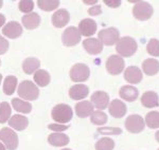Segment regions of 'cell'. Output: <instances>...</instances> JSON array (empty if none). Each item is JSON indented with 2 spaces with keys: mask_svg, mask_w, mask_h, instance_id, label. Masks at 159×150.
<instances>
[{
  "mask_svg": "<svg viewBox=\"0 0 159 150\" xmlns=\"http://www.w3.org/2000/svg\"><path fill=\"white\" fill-rule=\"evenodd\" d=\"M137 42L134 38L129 36H124L120 38L116 45V51L123 57H130L137 51Z\"/></svg>",
  "mask_w": 159,
  "mask_h": 150,
  "instance_id": "6da1fadb",
  "label": "cell"
},
{
  "mask_svg": "<svg viewBox=\"0 0 159 150\" xmlns=\"http://www.w3.org/2000/svg\"><path fill=\"white\" fill-rule=\"evenodd\" d=\"M52 118L58 124H66L71 121L73 115V111L71 107L66 104H58L53 107L51 112Z\"/></svg>",
  "mask_w": 159,
  "mask_h": 150,
  "instance_id": "7a4b0ae2",
  "label": "cell"
},
{
  "mask_svg": "<svg viewBox=\"0 0 159 150\" xmlns=\"http://www.w3.org/2000/svg\"><path fill=\"white\" fill-rule=\"evenodd\" d=\"M17 93L20 97L25 101H35L38 98L39 90H38L37 86L31 80H24L19 85Z\"/></svg>",
  "mask_w": 159,
  "mask_h": 150,
  "instance_id": "3957f363",
  "label": "cell"
},
{
  "mask_svg": "<svg viewBox=\"0 0 159 150\" xmlns=\"http://www.w3.org/2000/svg\"><path fill=\"white\" fill-rule=\"evenodd\" d=\"M153 6L148 2L139 1L136 2V4L133 7V15L136 19L144 21V20L150 19L153 16Z\"/></svg>",
  "mask_w": 159,
  "mask_h": 150,
  "instance_id": "277c9868",
  "label": "cell"
},
{
  "mask_svg": "<svg viewBox=\"0 0 159 150\" xmlns=\"http://www.w3.org/2000/svg\"><path fill=\"white\" fill-rule=\"evenodd\" d=\"M0 141L9 150H16L18 147V135L10 128H2L0 130Z\"/></svg>",
  "mask_w": 159,
  "mask_h": 150,
  "instance_id": "5b68a950",
  "label": "cell"
},
{
  "mask_svg": "<svg viewBox=\"0 0 159 150\" xmlns=\"http://www.w3.org/2000/svg\"><path fill=\"white\" fill-rule=\"evenodd\" d=\"M124 125L126 130L130 133H140L144 129L145 122L142 118V116L138 115V114H132L126 118Z\"/></svg>",
  "mask_w": 159,
  "mask_h": 150,
  "instance_id": "8992f818",
  "label": "cell"
},
{
  "mask_svg": "<svg viewBox=\"0 0 159 150\" xmlns=\"http://www.w3.org/2000/svg\"><path fill=\"white\" fill-rule=\"evenodd\" d=\"M99 39L102 41L103 45H117V42L120 39V32L116 28H108V29H103L99 32L98 35Z\"/></svg>",
  "mask_w": 159,
  "mask_h": 150,
  "instance_id": "52a82bcc",
  "label": "cell"
},
{
  "mask_svg": "<svg viewBox=\"0 0 159 150\" xmlns=\"http://www.w3.org/2000/svg\"><path fill=\"white\" fill-rule=\"evenodd\" d=\"M89 75H90V70L85 63H76L70 70V78L76 83L86 81Z\"/></svg>",
  "mask_w": 159,
  "mask_h": 150,
  "instance_id": "ba28073f",
  "label": "cell"
},
{
  "mask_svg": "<svg viewBox=\"0 0 159 150\" xmlns=\"http://www.w3.org/2000/svg\"><path fill=\"white\" fill-rule=\"evenodd\" d=\"M61 41L66 47H74L81 41V33L75 27H69L61 35Z\"/></svg>",
  "mask_w": 159,
  "mask_h": 150,
  "instance_id": "9c48e42d",
  "label": "cell"
},
{
  "mask_svg": "<svg viewBox=\"0 0 159 150\" xmlns=\"http://www.w3.org/2000/svg\"><path fill=\"white\" fill-rule=\"evenodd\" d=\"M125 63L121 56L110 55L106 60V70L111 75H119L124 70Z\"/></svg>",
  "mask_w": 159,
  "mask_h": 150,
  "instance_id": "30bf717a",
  "label": "cell"
},
{
  "mask_svg": "<svg viewBox=\"0 0 159 150\" xmlns=\"http://www.w3.org/2000/svg\"><path fill=\"white\" fill-rule=\"evenodd\" d=\"M91 103L100 111L108 108L109 104V95L104 91H97L91 95Z\"/></svg>",
  "mask_w": 159,
  "mask_h": 150,
  "instance_id": "8fae6325",
  "label": "cell"
},
{
  "mask_svg": "<svg viewBox=\"0 0 159 150\" xmlns=\"http://www.w3.org/2000/svg\"><path fill=\"white\" fill-rule=\"evenodd\" d=\"M85 51L90 55H98L103 51V44L99 38H88L83 41Z\"/></svg>",
  "mask_w": 159,
  "mask_h": 150,
  "instance_id": "7c38bea8",
  "label": "cell"
},
{
  "mask_svg": "<svg viewBox=\"0 0 159 150\" xmlns=\"http://www.w3.org/2000/svg\"><path fill=\"white\" fill-rule=\"evenodd\" d=\"M2 34L7 38L16 39L22 34V28L17 21H10L2 29Z\"/></svg>",
  "mask_w": 159,
  "mask_h": 150,
  "instance_id": "4fadbf2b",
  "label": "cell"
},
{
  "mask_svg": "<svg viewBox=\"0 0 159 150\" xmlns=\"http://www.w3.org/2000/svg\"><path fill=\"white\" fill-rule=\"evenodd\" d=\"M70 20V15L69 12L65 9L57 10L54 14L52 15V24L55 28H64Z\"/></svg>",
  "mask_w": 159,
  "mask_h": 150,
  "instance_id": "5bb4252c",
  "label": "cell"
},
{
  "mask_svg": "<svg viewBox=\"0 0 159 150\" xmlns=\"http://www.w3.org/2000/svg\"><path fill=\"white\" fill-rule=\"evenodd\" d=\"M143 78L142 71H141L138 67L135 66H130V67L126 68L124 71V79L129 81V84H139Z\"/></svg>",
  "mask_w": 159,
  "mask_h": 150,
  "instance_id": "9a60e30c",
  "label": "cell"
},
{
  "mask_svg": "<svg viewBox=\"0 0 159 150\" xmlns=\"http://www.w3.org/2000/svg\"><path fill=\"white\" fill-rule=\"evenodd\" d=\"M108 110L111 116L116 118H121L125 115L127 111L126 105L120 100H114L108 106Z\"/></svg>",
  "mask_w": 159,
  "mask_h": 150,
  "instance_id": "2e32d148",
  "label": "cell"
},
{
  "mask_svg": "<svg viewBox=\"0 0 159 150\" xmlns=\"http://www.w3.org/2000/svg\"><path fill=\"white\" fill-rule=\"evenodd\" d=\"M97 28L98 27H97V24L94 20H92L90 18H85L80 22L79 31L81 33V35L89 37L97 32Z\"/></svg>",
  "mask_w": 159,
  "mask_h": 150,
  "instance_id": "e0dca14e",
  "label": "cell"
},
{
  "mask_svg": "<svg viewBox=\"0 0 159 150\" xmlns=\"http://www.w3.org/2000/svg\"><path fill=\"white\" fill-rule=\"evenodd\" d=\"M88 93H89V89L84 84H76V85L72 86L70 88V90H69V96L72 100L75 101H80L87 97Z\"/></svg>",
  "mask_w": 159,
  "mask_h": 150,
  "instance_id": "ac0fdd59",
  "label": "cell"
},
{
  "mask_svg": "<svg viewBox=\"0 0 159 150\" xmlns=\"http://www.w3.org/2000/svg\"><path fill=\"white\" fill-rule=\"evenodd\" d=\"M94 106L89 101H82L75 105V113L79 118H85L93 113Z\"/></svg>",
  "mask_w": 159,
  "mask_h": 150,
  "instance_id": "d6986e66",
  "label": "cell"
},
{
  "mask_svg": "<svg viewBox=\"0 0 159 150\" xmlns=\"http://www.w3.org/2000/svg\"><path fill=\"white\" fill-rule=\"evenodd\" d=\"M140 101L145 108H155V107L159 106V96L157 93L153 92V91H148V92L143 93Z\"/></svg>",
  "mask_w": 159,
  "mask_h": 150,
  "instance_id": "ffe728a7",
  "label": "cell"
},
{
  "mask_svg": "<svg viewBox=\"0 0 159 150\" xmlns=\"http://www.w3.org/2000/svg\"><path fill=\"white\" fill-rule=\"evenodd\" d=\"M40 16L37 13H30L22 16L21 21L24 24V27L28 30H34L40 24Z\"/></svg>",
  "mask_w": 159,
  "mask_h": 150,
  "instance_id": "44dd1931",
  "label": "cell"
},
{
  "mask_svg": "<svg viewBox=\"0 0 159 150\" xmlns=\"http://www.w3.org/2000/svg\"><path fill=\"white\" fill-rule=\"evenodd\" d=\"M120 97L123 98L126 101H135L138 98V95H139V91H138L137 88H135L134 86H123V87L120 89Z\"/></svg>",
  "mask_w": 159,
  "mask_h": 150,
  "instance_id": "7402d4cb",
  "label": "cell"
},
{
  "mask_svg": "<svg viewBox=\"0 0 159 150\" xmlns=\"http://www.w3.org/2000/svg\"><path fill=\"white\" fill-rule=\"evenodd\" d=\"M48 142L50 145L55 147H64L69 144V136L65 133L54 132L48 136Z\"/></svg>",
  "mask_w": 159,
  "mask_h": 150,
  "instance_id": "603a6c76",
  "label": "cell"
},
{
  "mask_svg": "<svg viewBox=\"0 0 159 150\" xmlns=\"http://www.w3.org/2000/svg\"><path fill=\"white\" fill-rule=\"evenodd\" d=\"M9 125L14 128L15 130L22 131L29 125V119H28L24 115H18V114H15L12 115L11 118L9 119Z\"/></svg>",
  "mask_w": 159,
  "mask_h": 150,
  "instance_id": "cb8c5ba5",
  "label": "cell"
},
{
  "mask_svg": "<svg viewBox=\"0 0 159 150\" xmlns=\"http://www.w3.org/2000/svg\"><path fill=\"white\" fill-rule=\"evenodd\" d=\"M142 70L148 76H153L159 72V62L155 58H148L142 63Z\"/></svg>",
  "mask_w": 159,
  "mask_h": 150,
  "instance_id": "d4e9b609",
  "label": "cell"
},
{
  "mask_svg": "<svg viewBox=\"0 0 159 150\" xmlns=\"http://www.w3.org/2000/svg\"><path fill=\"white\" fill-rule=\"evenodd\" d=\"M39 67H40V62L35 57H29L27 59H25L24 62H22V70H24L25 74H29V75L39 70Z\"/></svg>",
  "mask_w": 159,
  "mask_h": 150,
  "instance_id": "484cf974",
  "label": "cell"
},
{
  "mask_svg": "<svg viewBox=\"0 0 159 150\" xmlns=\"http://www.w3.org/2000/svg\"><path fill=\"white\" fill-rule=\"evenodd\" d=\"M50 74L46 70H38L34 73V81L39 87H46L50 84Z\"/></svg>",
  "mask_w": 159,
  "mask_h": 150,
  "instance_id": "4316f807",
  "label": "cell"
},
{
  "mask_svg": "<svg viewBox=\"0 0 159 150\" xmlns=\"http://www.w3.org/2000/svg\"><path fill=\"white\" fill-rule=\"evenodd\" d=\"M12 106L16 111L25 113V114H28L32 111V105H31L30 103H28V101L19 100V98H13Z\"/></svg>",
  "mask_w": 159,
  "mask_h": 150,
  "instance_id": "83f0119b",
  "label": "cell"
},
{
  "mask_svg": "<svg viewBox=\"0 0 159 150\" xmlns=\"http://www.w3.org/2000/svg\"><path fill=\"white\" fill-rule=\"evenodd\" d=\"M17 86V77L13 75L7 76L3 83V92L7 95H12L15 92V89Z\"/></svg>",
  "mask_w": 159,
  "mask_h": 150,
  "instance_id": "f1b7e54d",
  "label": "cell"
},
{
  "mask_svg": "<svg viewBox=\"0 0 159 150\" xmlns=\"http://www.w3.org/2000/svg\"><path fill=\"white\" fill-rule=\"evenodd\" d=\"M145 124L148 128L157 129L159 128V112L158 111H151L145 116Z\"/></svg>",
  "mask_w": 159,
  "mask_h": 150,
  "instance_id": "f546056e",
  "label": "cell"
},
{
  "mask_svg": "<svg viewBox=\"0 0 159 150\" xmlns=\"http://www.w3.org/2000/svg\"><path fill=\"white\" fill-rule=\"evenodd\" d=\"M37 4L40 10L50 12L57 9V6H60V1L58 0H38Z\"/></svg>",
  "mask_w": 159,
  "mask_h": 150,
  "instance_id": "4dcf8cb0",
  "label": "cell"
},
{
  "mask_svg": "<svg viewBox=\"0 0 159 150\" xmlns=\"http://www.w3.org/2000/svg\"><path fill=\"white\" fill-rule=\"evenodd\" d=\"M94 147L96 150H114L115 142L109 138H102L97 142Z\"/></svg>",
  "mask_w": 159,
  "mask_h": 150,
  "instance_id": "1f68e13d",
  "label": "cell"
},
{
  "mask_svg": "<svg viewBox=\"0 0 159 150\" xmlns=\"http://www.w3.org/2000/svg\"><path fill=\"white\" fill-rule=\"evenodd\" d=\"M11 113H12V109L9 105V103L2 101L0 104V124L6 123L7 119L11 118Z\"/></svg>",
  "mask_w": 159,
  "mask_h": 150,
  "instance_id": "d6a6232c",
  "label": "cell"
},
{
  "mask_svg": "<svg viewBox=\"0 0 159 150\" xmlns=\"http://www.w3.org/2000/svg\"><path fill=\"white\" fill-rule=\"evenodd\" d=\"M90 121L92 124H94V125L102 126V125H104V124H106L107 115L103 112V111H100V110L93 111V113L90 115Z\"/></svg>",
  "mask_w": 159,
  "mask_h": 150,
  "instance_id": "836d02e7",
  "label": "cell"
},
{
  "mask_svg": "<svg viewBox=\"0 0 159 150\" xmlns=\"http://www.w3.org/2000/svg\"><path fill=\"white\" fill-rule=\"evenodd\" d=\"M147 51L148 54L152 55V56H159V40L156 39V38H152L148 42Z\"/></svg>",
  "mask_w": 159,
  "mask_h": 150,
  "instance_id": "e575fe53",
  "label": "cell"
},
{
  "mask_svg": "<svg viewBox=\"0 0 159 150\" xmlns=\"http://www.w3.org/2000/svg\"><path fill=\"white\" fill-rule=\"evenodd\" d=\"M98 132L100 134H107V135H119L122 133V129L117 127H100L98 128Z\"/></svg>",
  "mask_w": 159,
  "mask_h": 150,
  "instance_id": "d590c367",
  "label": "cell"
},
{
  "mask_svg": "<svg viewBox=\"0 0 159 150\" xmlns=\"http://www.w3.org/2000/svg\"><path fill=\"white\" fill-rule=\"evenodd\" d=\"M18 7L20 12L30 14L34 9V1H32V0H21V1H19Z\"/></svg>",
  "mask_w": 159,
  "mask_h": 150,
  "instance_id": "8d00e7d4",
  "label": "cell"
},
{
  "mask_svg": "<svg viewBox=\"0 0 159 150\" xmlns=\"http://www.w3.org/2000/svg\"><path fill=\"white\" fill-rule=\"evenodd\" d=\"M48 128H49L50 130L54 131V132H61L64 130H67V129L69 128V126L61 125V124H50V125L48 126Z\"/></svg>",
  "mask_w": 159,
  "mask_h": 150,
  "instance_id": "74e56055",
  "label": "cell"
},
{
  "mask_svg": "<svg viewBox=\"0 0 159 150\" xmlns=\"http://www.w3.org/2000/svg\"><path fill=\"white\" fill-rule=\"evenodd\" d=\"M9 50V41L0 35V55L4 54Z\"/></svg>",
  "mask_w": 159,
  "mask_h": 150,
  "instance_id": "f35d334b",
  "label": "cell"
},
{
  "mask_svg": "<svg viewBox=\"0 0 159 150\" xmlns=\"http://www.w3.org/2000/svg\"><path fill=\"white\" fill-rule=\"evenodd\" d=\"M101 13H102L101 6H94L88 10V14L92 15V16H98V15H100Z\"/></svg>",
  "mask_w": 159,
  "mask_h": 150,
  "instance_id": "ab89813d",
  "label": "cell"
},
{
  "mask_svg": "<svg viewBox=\"0 0 159 150\" xmlns=\"http://www.w3.org/2000/svg\"><path fill=\"white\" fill-rule=\"evenodd\" d=\"M104 3L110 7H118L121 4V1L120 0H104Z\"/></svg>",
  "mask_w": 159,
  "mask_h": 150,
  "instance_id": "60d3db41",
  "label": "cell"
},
{
  "mask_svg": "<svg viewBox=\"0 0 159 150\" xmlns=\"http://www.w3.org/2000/svg\"><path fill=\"white\" fill-rule=\"evenodd\" d=\"M4 22H6V17H4V15L0 14V28L4 24Z\"/></svg>",
  "mask_w": 159,
  "mask_h": 150,
  "instance_id": "b9f144b4",
  "label": "cell"
},
{
  "mask_svg": "<svg viewBox=\"0 0 159 150\" xmlns=\"http://www.w3.org/2000/svg\"><path fill=\"white\" fill-rule=\"evenodd\" d=\"M155 138H156V141L159 143V130L156 132V134H155Z\"/></svg>",
  "mask_w": 159,
  "mask_h": 150,
  "instance_id": "7bdbcfd3",
  "label": "cell"
},
{
  "mask_svg": "<svg viewBox=\"0 0 159 150\" xmlns=\"http://www.w3.org/2000/svg\"><path fill=\"white\" fill-rule=\"evenodd\" d=\"M0 150H7V147L1 143H0Z\"/></svg>",
  "mask_w": 159,
  "mask_h": 150,
  "instance_id": "ee69618b",
  "label": "cell"
},
{
  "mask_svg": "<svg viewBox=\"0 0 159 150\" xmlns=\"http://www.w3.org/2000/svg\"><path fill=\"white\" fill-rule=\"evenodd\" d=\"M85 3H97L96 0H93V1H84Z\"/></svg>",
  "mask_w": 159,
  "mask_h": 150,
  "instance_id": "f6af8a7d",
  "label": "cell"
},
{
  "mask_svg": "<svg viewBox=\"0 0 159 150\" xmlns=\"http://www.w3.org/2000/svg\"><path fill=\"white\" fill-rule=\"evenodd\" d=\"M2 6H3V1H2V0H0V9L2 7Z\"/></svg>",
  "mask_w": 159,
  "mask_h": 150,
  "instance_id": "bcb514c9",
  "label": "cell"
},
{
  "mask_svg": "<svg viewBox=\"0 0 159 150\" xmlns=\"http://www.w3.org/2000/svg\"><path fill=\"white\" fill-rule=\"evenodd\" d=\"M1 80H2V75L0 74V83H1Z\"/></svg>",
  "mask_w": 159,
  "mask_h": 150,
  "instance_id": "7dc6e473",
  "label": "cell"
},
{
  "mask_svg": "<svg viewBox=\"0 0 159 150\" xmlns=\"http://www.w3.org/2000/svg\"><path fill=\"white\" fill-rule=\"evenodd\" d=\"M61 150H72V149H68V148H66V149H61Z\"/></svg>",
  "mask_w": 159,
  "mask_h": 150,
  "instance_id": "c3c4849f",
  "label": "cell"
},
{
  "mask_svg": "<svg viewBox=\"0 0 159 150\" xmlns=\"http://www.w3.org/2000/svg\"><path fill=\"white\" fill-rule=\"evenodd\" d=\"M0 66H1V60H0Z\"/></svg>",
  "mask_w": 159,
  "mask_h": 150,
  "instance_id": "681fc988",
  "label": "cell"
},
{
  "mask_svg": "<svg viewBox=\"0 0 159 150\" xmlns=\"http://www.w3.org/2000/svg\"><path fill=\"white\" fill-rule=\"evenodd\" d=\"M158 150H159V149H158Z\"/></svg>",
  "mask_w": 159,
  "mask_h": 150,
  "instance_id": "f907efd6",
  "label": "cell"
}]
</instances>
